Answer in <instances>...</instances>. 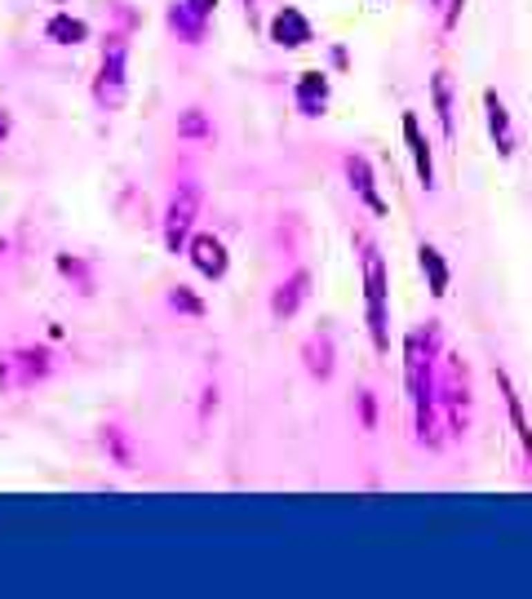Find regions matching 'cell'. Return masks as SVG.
<instances>
[{"label":"cell","instance_id":"obj_1","mask_svg":"<svg viewBox=\"0 0 532 599\" xmlns=\"http://www.w3.org/2000/svg\"><path fill=\"white\" fill-rule=\"evenodd\" d=\"M196 254H200V267H205V271H222V249L213 245V240H200Z\"/></svg>","mask_w":532,"mask_h":599},{"label":"cell","instance_id":"obj_2","mask_svg":"<svg viewBox=\"0 0 532 599\" xmlns=\"http://www.w3.org/2000/svg\"><path fill=\"white\" fill-rule=\"evenodd\" d=\"M421 262L430 267V280H435V293H444V285H448V276H444V262L435 258V249H421Z\"/></svg>","mask_w":532,"mask_h":599}]
</instances>
